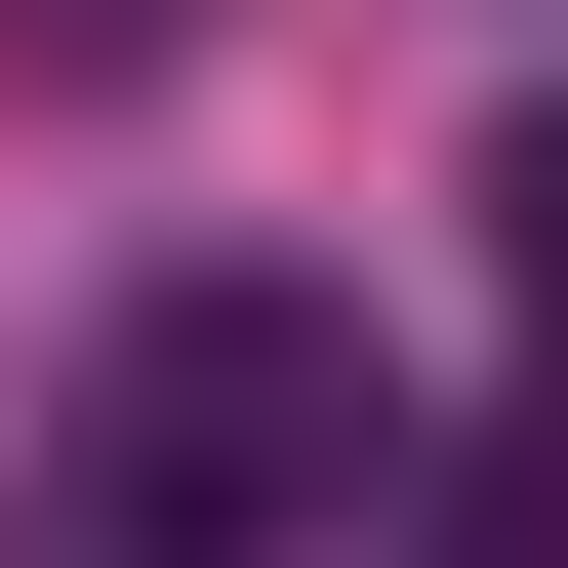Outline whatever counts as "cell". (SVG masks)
<instances>
[{
	"instance_id": "6da1fadb",
	"label": "cell",
	"mask_w": 568,
	"mask_h": 568,
	"mask_svg": "<svg viewBox=\"0 0 568 568\" xmlns=\"http://www.w3.org/2000/svg\"><path fill=\"white\" fill-rule=\"evenodd\" d=\"M82 487H122V568H284V528H366V284H122Z\"/></svg>"
},
{
	"instance_id": "7a4b0ae2",
	"label": "cell",
	"mask_w": 568,
	"mask_h": 568,
	"mask_svg": "<svg viewBox=\"0 0 568 568\" xmlns=\"http://www.w3.org/2000/svg\"><path fill=\"white\" fill-rule=\"evenodd\" d=\"M163 41H203V0H0V82H163Z\"/></svg>"
},
{
	"instance_id": "3957f363",
	"label": "cell",
	"mask_w": 568,
	"mask_h": 568,
	"mask_svg": "<svg viewBox=\"0 0 568 568\" xmlns=\"http://www.w3.org/2000/svg\"><path fill=\"white\" fill-rule=\"evenodd\" d=\"M528 284H568V163H528Z\"/></svg>"
}]
</instances>
